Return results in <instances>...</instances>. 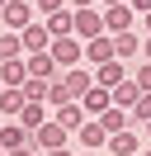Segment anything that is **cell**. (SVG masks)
<instances>
[{"label": "cell", "instance_id": "6da1fadb", "mask_svg": "<svg viewBox=\"0 0 151 156\" xmlns=\"http://www.w3.org/2000/svg\"><path fill=\"white\" fill-rule=\"evenodd\" d=\"M66 142H71V133H66L57 118H47V123H38L33 133H28V147H33V151H61Z\"/></svg>", "mask_w": 151, "mask_h": 156}, {"label": "cell", "instance_id": "7a4b0ae2", "mask_svg": "<svg viewBox=\"0 0 151 156\" xmlns=\"http://www.w3.org/2000/svg\"><path fill=\"white\" fill-rule=\"evenodd\" d=\"M47 57L57 62V71H71V66H80L85 43L76 38V33H66V38H52V43H47Z\"/></svg>", "mask_w": 151, "mask_h": 156}, {"label": "cell", "instance_id": "3957f363", "mask_svg": "<svg viewBox=\"0 0 151 156\" xmlns=\"http://www.w3.org/2000/svg\"><path fill=\"white\" fill-rule=\"evenodd\" d=\"M71 33H76L80 43L99 38V33H104V14L94 10V5H85V10H71Z\"/></svg>", "mask_w": 151, "mask_h": 156}, {"label": "cell", "instance_id": "277c9868", "mask_svg": "<svg viewBox=\"0 0 151 156\" xmlns=\"http://www.w3.org/2000/svg\"><path fill=\"white\" fill-rule=\"evenodd\" d=\"M104 33H132V24H137V14L128 10V5H104Z\"/></svg>", "mask_w": 151, "mask_h": 156}, {"label": "cell", "instance_id": "5b68a950", "mask_svg": "<svg viewBox=\"0 0 151 156\" xmlns=\"http://www.w3.org/2000/svg\"><path fill=\"white\" fill-rule=\"evenodd\" d=\"M109 156H137L142 151V133L137 128H123V133H109Z\"/></svg>", "mask_w": 151, "mask_h": 156}, {"label": "cell", "instance_id": "8992f818", "mask_svg": "<svg viewBox=\"0 0 151 156\" xmlns=\"http://www.w3.org/2000/svg\"><path fill=\"white\" fill-rule=\"evenodd\" d=\"M0 19H5L9 33H19L24 24H33V0H9L5 10H0Z\"/></svg>", "mask_w": 151, "mask_h": 156}, {"label": "cell", "instance_id": "52a82bcc", "mask_svg": "<svg viewBox=\"0 0 151 156\" xmlns=\"http://www.w3.org/2000/svg\"><path fill=\"white\" fill-rule=\"evenodd\" d=\"M57 80L66 85V95H71V99H80L85 90L94 85V71H85V66H71V71H57Z\"/></svg>", "mask_w": 151, "mask_h": 156}, {"label": "cell", "instance_id": "ba28073f", "mask_svg": "<svg viewBox=\"0 0 151 156\" xmlns=\"http://www.w3.org/2000/svg\"><path fill=\"white\" fill-rule=\"evenodd\" d=\"M19 43H24V57H28V52H47L52 33L43 29V19H33V24H24V29H19Z\"/></svg>", "mask_w": 151, "mask_h": 156}, {"label": "cell", "instance_id": "9c48e42d", "mask_svg": "<svg viewBox=\"0 0 151 156\" xmlns=\"http://www.w3.org/2000/svg\"><path fill=\"white\" fill-rule=\"evenodd\" d=\"M76 142H80L85 151H99V147L109 142V133H104V128H99V118H85V123L76 128Z\"/></svg>", "mask_w": 151, "mask_h": 156}, {"label": "cell", "instance_id": "30bf717a", "mask_svg": "<svg viewBox=\"0 0 151 156\" xmlns=\"http://www.w3.org/2000/svg\"><path fill=\"white\" fill-rule=\"evenodd\" d=\"M109 43H113V62L142 57V38H137V33H109Z\"/></svg>", "mask_w": 151, "mask_h": 156}, {"label": "cell", "instance_id": "8fae6325", "mask_svg": "<svg viewBox=\"0 0 151 156\" xmlns=\"http://www.w3.org/2000/svg\"><path fill=\"white\" fill-rule=\"evenodd\" d=\"M24 66H28V76H33V80H57V62L47 57V52H28Z\"/></svg>", "mask_w": 151, "mask_h": 156}, {"label": "cell", "instance_id": "7c38bea8", "mask_svg": "<svg viewBox=\"0 0 151 156\" xmlns=\"http://www.w3.org/2000/svg\"><path fill=\"white\" fill-rule=\"evenodd\" d=\"M24 90L19 85H0V118H19V109H24Z\"/></svg>", "mask_w": 151, "mask_h": 156}, {"label": "cell", "instance_id": "4fadbf2b", "mask_svg": "<svg viewBox=\"0 0 151 156\" xmlns=\"http://www.w3.org/2000/svg\"><path fill=\"white\" fill-rule=\"evenodd\" d=\"M80 109H85V118H99L104 109H109V90H104V85H90L80 95Z\"/></svg>", "mask_w": 151, "mask_h": 156}, {"label": "cell", "instance_id": "5bb4252c", "mask_svg": "<svg viewBox=\"0 0 151 156\" xmlns=\"http://www.w3.org/2000/svg\"><path fill=\"white\" fill-rule=\"evenodd\" d=\"M137 95H142V90L132 85V80H118V85L109 90V104H113V109H123V114H128V109L137 104Z\"/></svg>", "mask_w": 151, "mask_h": 156}, {"label": "cell", "instance_id": "9a60e30c", "mask_svg": "<svg viewBox=\"0 0 151 156\" xmlns=\"http://www.w3.org/2000/svg\"><path fill=\"white\" fill-rule=\"evenodd\" d=\"M52 118L66 128V133H76V128L85 123V109H80V99H71V104H61V109H52Z\"/></svg>", "mask_w": 151, "mask_h": 156}, {"label": "cell", "instance_id": "2e32d148", "mask_svg": "<svg viewBox=\"0 0 151 156\" xmlns=\"http://www.w3.org/2000/svg\"><path fill=\"white\" fill-rule=\"evenodd\" d=\"M14 147H28V128H19V123H0V151H14Z\"/></svg>", "mask_w": 151, "mask_h": 156}, {"label": "cell", "instance_id": "e0dca14e", "mask_svg": "<svg viewBox=\"0 0 151 156\" xmlns=\"http://www.w3.org/2000/svg\"><path fill=\"white\" fill-rule=\"evenodd\" d=\"M118 80H128V71H123V62H104V66H94V85L113 90Z\"/></svg>", "mask_w": 151, "mask_h": 156}, {"label": "cell", "instance_id": "ac0fdd59", "mask_svg": "<svg viewBox=\"0 0 151 156\" xmlns=\"http://www.w3.org/2000/svg\"><path fill=\"white\" fill-rule=\"evenodd\" d=\"M85 57H90L94 66L113 62V43H109V33H99V38H90V43H85Z\"/></svg>", "mask_w": 151, "mask_h": 156}, {"label": "cell", "instance_id": "d6986e66", "mask_svg": "<svg viewBox=\"0 0 151 156\" xmlns=\"http://www.w3.org/2000/svg\"><path fill=\"white\" fill-rule=\"evenodd\" d=\"M47 118H52V114H47V104H33V99H28V104L19 109V118H14V123L33 133V128H38V123H47Z\"/></svg>", "mask_w": 151, "mask_h": 156}, {"label": "cell", "instance_id": "ffe728a7", "mask_svg": "<svg viewBox=\"0 0 151 156\" xmlns=\"http://www.w3.org/2000/svg\"><path fill=\"white\" fill-rule=\"evenodd\" d=\"M24 80H28L24 57H14V62H0V85H24Z\"/></svg>", "mask_w": 151, "mask_h": 156}, {"label": "cell", "instance_id": "44dd1931", "mask_svg": "<svg viewBox=\"0 0 151 156\" xmlns=\"http://www.w3.org/2000/svg\"><path fill=\"white\" fill-rule=\"evenodd\" d=\"M99 128H104V133H123V128H132V118L128 114H123V109H104V114H99Z\"/></svg>", "mask_w": 151, "mask_h": 156}, {"label": "cell", "instance_id": "7402d4cb", "mask_svg": "<svg viewBox=\"0 0 151 156\" xmlns=\"http://www.w3.org/2000/svg\"><path fill=\"white\" fill-rule=\"evenodd\" d=\"M43 29L52 33V38H66V33H71V10H57V14H47V19H43Z\"/></svg>", "mask_w": 151, "mask_h": 156}, {"label": "cell", "instance_id": "603a6c76", "mask_svg": "<svg viewBox=\"0 0 151 156\" xmlns=\"http://www.w3.org/2000/svg\"><path fill=\"white\" fill-rule=\"evenodd\" d=\"M14 57H24V43H19V33H0V62H14Z\"/></svg>", "mask_w": 151, "mask_h": 156}, {"label": "cell", "instance_id": "cb8c5ba5", "mask_svg": "<svg viewBox=\"0 0 151 156\" xmlns=\"http://www.w3.org/2000/svg\"><path fill=\"white\" fill-rule=\"evenodd\" d=\"M47 85H52V80H33V76H28V80H24L19 90H24V99H33V104H43V99H47Z\"/></svg>", "mask_w": 151, "mask_h": 156}, {"label": "cell", "instance_id": "d4e9b609", "mask_svg": "<svg viewBox=\"0 0 151 156\" xmlns=\"http://www.w3.org/2000/svg\"><path fill=\"white\" fill-rule=\"evenodd\" d=\"M128 118H132V123H146V118H151V95H137V104L128 109Z\"/></svg>", "mask_w": 151, "mask_h": 156}, {"label": "cell", "instance_id": "484cf974", "mask_svg": "<svg viewBox=\"0 0 151 156\" xmlns=\"http://www.w3.org/2000/svg\"><path fill=\"white\" fill-rule=\"evenodd\" d=\"M57 10H71V5H66V0H33V14H57Z\"/></svg>", "mask_w": 151, "mask_h": 156}, {"label": "cell", "instance_id": "4316f807", "mask_svg": "<svg viewBox=\"0 0 151 156\" xmlns=\"http://www.w3.org/2000/svg\"><path fill=\"white\" fill-rule=\"evenodd\" d=\"M132 85H137L142 95H151V62H142V66H137V76H132Z\"/></svg>", "mask_w": 151, "mask_h": 156}, {"label": "cell", "instance_id": "83f0119b", "mask_svg": "<svg viewBox=\"0 0 151 156\" xmlns=\"http://www.w3.org/2000/svg\"><path fill=\"white\" fill-rule=\"evenodd\" d=\"M128 10H132V14H146V10H151V0H128Z\"/></svg>", "mask_w": 151, "mask_h": 156}, {"label": "cell", "instance_id": "f1b7e54d", "mask_svg": "<svg viewBox=\"0 0 151 156\" xmlns=\"http://www.w3.org/2000/svg\"><path fill=\"white\" fill-rule=\"evenodd\" d=\"M5 156H38L33 147H14V151H5Z\"/></svg>", "mask_w": 151, "mask_h": 156}, {"label": "cell", "instance_id": "f546056e", "mask_svg": "<svg viewBox=\"0 0 151 156\" xmlns=\"http://www.w3.org/2000/svg\"><path fill=\"white\" fill-rule=\"evenodd\" d=\"M142 62H151V38H142Z\"/></svg>", "mask_w": 151, "mask_h": 156}, {"label": "cell", "instance_id": "4dcf8cb0", "mask_svg": "<svg viewBox=\"0 0 151 156\" xmlns=\"http://www.w3.org/2000/svg\"><path fill=\"white\" fill-rule=\"evenodd\" d=\"M66 5H71V10H85V5H94V0H66Z\"/></svg>", "mask_w": 151, "mask_h": 156}, {"label": "cell", "instance_id": "1f68e13d", "mask_svg": "<svg viewBox=\"0 0 151 156\" xmlns=\"http://www.w3.org/2000/svg\"><path fill=\"white\" fill-rule=\"evenodd\" d=\"M43 156H71V147H61V151H43Z\"/></svg>", "mask_w": 151, "mask_h": 156}, {"label": "cell", "instance_id": "d6a6232c", "mask_svg": "<svg viewBox=\"0 0 151 156\" xmlns=\"http://www.w3.org/2000/svg\"><path fill=\"white\" fill-rule=\"evenodd\" d=\"M142 19H146V38H151V10H146V14H142Z\"/></svg>", "mask_w": 151, "mask_h": 156}, {"label": "cell", "instance_id": "836d02e7", "mask_svg": "<svg viewBox=\"0 0 151 156\" xmlns=\"http://www.w3.org/2000/svg\"><path fill=\"white\" fill-rule=\"evenodd\" d=\"M99 5H128V0H99Z\"/></svg>", "mask_w": 151, "mask_h": 156}, {"label": "cell", "instance_id": "e575fe53", "mask_svg": "<svg viewBox=\"0 0 151 156\" xmlns=\"http://www.w3.org/2000/svg\"><path fill=\"white\" fill-rule=\"evenodd\" d=\"M137 156H151V142H146V147H142V151H137Z\"/></svg>", "mask_w": 151, "mask_h": 156}, {"label": "cell", "instance_id": "d590c367", "mask_svg": "<svg viewBox=\"0 0 151 156\" xmlns=\"http://www.w3.org/2000/svg\"><path fill=\"white\" fill-rule=\"evenodd\" d=\"M142 128H146V142H151V118H146V123H142Z\"/></svg>", "mask_w": 151, "mask_h": 156}, {"label": "cell", "instance_id": "8d00e7d4", "mask_svg": "<svg viewBox=\"0 0 151 156\" xmlns=\"http://www.w3.org/2000/svg\"><path fill=\"white\" fill-rule=\"evenodd\" d=\"M5 5H9V0H0V10H5Z\"/></svg>", "mask_w": 151, "mask_h": 156}, {"label": "cell", "instance_id": "74e56055", "mask_svg": "<svg viewBox=\"0 0 151 156\" xmlns=\"http://www.w3.org/2000/svg\"><path fill=\"white\" fill-rule=\"evenodd\" d=\"M80 156H94V151H80Z\"/></svg>", "mask_w": 151, "mask_h": 156}, {"label": "cell", "instance_id": "f35d334b", "mask_svg": "<svg viewBox=\"0 0 151 156\" xmlns=\"http://www.w3.org/2000/svg\"><path fill=\"white\" fill-rule=\"evenodd\" d=\"M0 123H5V118H0Z\"/></svg>", "mask_w": 151, "mask_h": 156}, {"label": "cell", "instance_id": "ab89813d", "mask_svg": "<svg viewBox=\"0 0 151 156\" xmlns=\"http://www.w3.org/2000/svg\"><path fill=\"white\" fill-rule=\"evenodd\" d=\"M0 156H5V151H0Z\"/></svg>", "mask_w": 151, "mask_h": 156}]
</instances>
